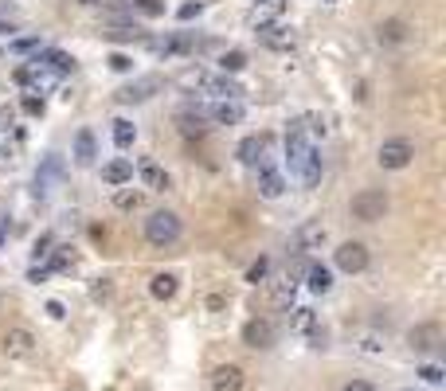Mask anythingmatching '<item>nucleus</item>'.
<instances>
[{"label":"nucleus","mask_w":446,"mask_h":391,"mask_svg":"<svg viewBox=\"0 0 446 391\" xmlns=\"http://www.w3.org/2000/svg\"><path fill=\"white\" fill-rule=\"evenodd\" d=\"M177 82H180L184 90H196V94H211V98H239V94H243V90H239L228 75H208L204 67L180 71Z\"/></svg>","instance_id":"1"},{"label":"nucleus","mask_w":446,"mask_h":391,"mask_svg":"<svg viewBox=\"0 0 446 391\" xmlns=\"http://www.w3.org/2000/svg\"><path fill=\"white\" fill-rule=\"evenodd\" d=\"M184 235V223H180L177 212H153L145 219V239L153 246H172Z\"/></svg>","instance_id":"2"},{"label":"nucleus","mask_w":446,"mask_h":391,"mask_svg":"<svg viewBox=\"0 0 446 391\" xmlns=\"http://www.w3.org/2000/svg\"><path fill=\"white\" fill-rule=\"evenodd\" d=\"M348 215L360 219V223H376V219H384L387 215V192H380V188H364V192H357L352 200H348Z\"/></svg>","instance_id":"3"},{"label":"nucleus","mask_w":446,"mask_h":391,"mask_svg":"<svg viewBox=\"0 0 446 391\" xmlns=\"http://www.w3.org/2000/svg\"><path fill=\"white\" fill-rule=\"evenodd\" d=\"M258 43L262 47H270V51H294V43H297V36H294V28H286V24H278V20H258Z\"/></svg>","instance_id":"4"},{"label":"nucleus","mask_w":446,"mask_h":391,"mask_svg":"<svg viewBox=\"0 0 446 391\" xmlns=\"http://www.w3.org/2000/svg\"><path fill=\"white\" fill-rule=\"evenodd\" d=\"M380 168H392V172H399V168H407L411 161H415V145L407 141V137H392V141H384L380 145Z\"/></svg>","instance_id":"5"},{"label":"nucleus","mask_w":446,"mask_h":391,"mask_svg":"<svg viewBox=\"0 0 446 391\" xmlns=\"http://www.w3.org/2000/svg\"><path fill=\"white\" fill-rule=\"evenodd\" d=\"M36 332L31 329H8L4 332V341H0V348H4V356L8 360H28L31 352H36Z\"/></svg>","instance_id":"6"},{"label":"nucleus","mask_w":446,"mask_h":391,"mask_svg":"<svg viewBox=\"0 0 446 391\" xmlns=\"http://www.w3.org/2000/svg\"><path fill=\"white\" fill-rule=\"evenodd\" d=\"M325 239H329L325 223H321V219H309V223H302V227L294 231V254L321 251V246H325Z\"/></svg>","instance_id":"7"},{"label":"nucleus","mask_w":446,"mask_h":391,"mask_svg":"<svg viewBox=\"0 0 446 391\" xmlns=\"http://www.w3.org/2000/svg\"><path fill=\"white\" fill-rule=\"evenodd\" d=\"M333 263H337V270H345V274L368 270V246L364 243H341L337 254H333Z\"/></svg>","instance_id":"8"},{"label":"nucleus","mask_w":446,"mask_h":391,"mask_svg":"<svg viewBox=\"0 0 446 391\" xmlns=\"http://www.w3.org/2000/svg\"><path fill=\"white\" fill-rule=\"evenodd\" d=\"M243 383H247V376H243L239 364H219V368H211V376H208L211 391H243Z\"/></svg>","instance_id":"9"},{"label":"nucleus","mask_w":446,"mask_h":391,"mask_svg":"<svg viewBox=\"0 0 446 391\" xmlns=\"http://www.w3.org/2000/svg\"><path fill=\"white\" fill-rule=\"evenodd\" d=\"M243 344H247V348H270V344H274V325L262 321V317H251V321L243 325Z\"/></svg>","instance_id":"10"},{"label":"nucleus","mask_w":446,"mask_h":391,"mask_svg":"<svg viewBox=\"0 0 446 391\" xmlns=\"http://www.w3.org/2000/svg\"><path fill=\"white\" fill-rule=\"evenodd\" d=\"M282 192H286L282 172H278L274 165H267V161H262V165H258V196H262V200H278Z\"/></svg>","instance_id":"11"},{"label":"nucleus","mask_w":446,"mask_h":391,"mask_svg":"<svg viewBox=\"0 0 446 391\" xmlns=\"http://www.w3.org/2000/svg\"><path fill=\"white\" fill-rule=\"evenodd\" d=\"M137 176H141V184H145L149 192H165V188H169V172H165L153 156H145L137 165Z\"/></svg>","instance_id":"12"},{"label":"nucleus","mask_w":446,"mask_h":391,"mask_svg":"<svg viewBox=\"0 0 446 391\" xmlns=\"http://www.w3.org/2000/svg\"><path fill=\"white\" fill-rule=\"evenodd\" d=\"M262 153H267V137H262V133L243 137V141H239V149H235V156L243 161V165H262Z\"/></svg>","instance_id":"13"},{"label":"nucleus","mask_w":446,"mask_h":391,"mask_svg":"<svg viewBox=\"0 0 446 391\" xmlns=\"http://www.w3.org/2000/svg\"><path fill=\"white\" fill-rule=\"evenodd\" d=\"M94 156H98V141H94V133L90 129H79L75 133V165H94Z\"/></svg>","instance_id":"14"},{"label":"nucleus","mask_w":446,"mask_h":391,"mask_svg":"<svg viewBox=\"0 0 446 391\" xmlns=\"http://www.w3.org/2000/svg\"><path fill=\"white\" fill-rule=\"evenodd\" d=\"M102 180H106L110 188H121L133 180V165H129L126 156H118V161H110V165H102Z\"/></svg>","instance_id":"15"},{"label":"nucleus","mask_w":446,"mask_h":391,"mask_svg":"<svg viewBox=\"0 0 446 391\" xmlns=\"http://www.w3.org/2000/svg\"><path fill=\"white\" fill-rule=\"evenodd\" d=\"M180 290V278L177 274H153V282H149V293L157 297V302H172Z\"/></svg>","instance_id":"16"},{"label":"nucleus","mask_w":446,"mask_h":391,"mask_svg":"<svg viewBox=\"0 0 446 391\" xmlns=\"http://www.w3.org/2000/svg\"><path fill=\"white\" fill-rule=\"evenodd\" d=\"M153 90H161V78H141L133 87L118 90V102H145V98H153Z\"/></svg>","instance_id":"17"},{"label":"nucleus","mask_w":446,"mask_h":391,"mask_svg":"<svg viewBox=\"0 0 446 391\" xmlns=\"http://www.w3.org/2000/svg\"><path fill=\"white\" fill-rule=\"evenodd\" d=\"M211 117H216L219 126H239L243 121V106H239L235 98H219L216 106H211Z\"/></svg>","instance_id":"18"},{"label":"nucleus","mask_w":446,"mask_h":391,"mask_svg":"<svg viewBox=\"0 0 446 391\" xmlns=\"http://www.w3.org/2000/svg\"><path fill=\"white\" fill-rule=\"evenodd\" d=\"M407 344H411L415 352L435 348V344H438V325H415V329L407 332Z\"/></svg>","instance_id":"19"},{"label":"nucleus","mask_w":446,"mask_h":391,"mask_svg":"<svg viewBox=\"0 0 446 391\" xmlns=\"http://www.w3.org/2000/svg\"><path fill=\"white\" fill-rule=\"evenodd\" d=\"M149 51H157V55H180V51L192 47L188 36H165V39H145Z\"/></svg>","instance_id":"20"},{"label":"nucleus","mask_w":446,"mask_h":391,"mask_svg":"<svg viewBox=\"0 0 446 391\" xmlns=\"http://www.w3.org/2000/svg\"><path fill=\"white\" fill-rule=\"evenodd\" d=\"M31 63H40V67L55 71V75H67V71L75 67V59H70L67 51H40V55L31 59Z\"/></svg>","instance_id":"21"},{"label":"nucleus","mask_w":446,"mask_h":391,"mask_svg":"<svg viewBox=\"0 0 446 391\" xmlns=\"http://www.w3.org/2000/svg\"><path fill=\"white\" fill-rule=\"evenodd\" d=\"M306 278H309V290L313 293H329L333 290V270H329V266H306Z\"/></svg>","instance_id":"22"},{"label":"nucleus","mask_w":446,"mask_h":391,"mask_svg":"<svg viewBox=\"0 0 446 391\" xmlns=\"http://www.w3.org/2000/svg\"><path fill=\"white\" fill-rule=\"evenodd\" d=\"M137 141V126L129 121V117H114V145L118 149H129Z\"/></svg>","instance_id":"23"},{"label":"nucleus","mask_w":446,"mask_h":391,"mask_svg":"<svg viewBox=\"0 0 446 391\" xmlns=\"http://www.w3.org/2000/svg\"><path fill=\"white\" fill-rule=\"evenodd\" d=\"M403 39H407L403 20H384V24H380V43H403Z\"/></svg>","instance_id":"24"},{"label":"nucleus","mask_w":446,"mask_h":391,"mask_svg":"<svg viewBox=\"0 0 446 391\" xmlns=\"http://www.w3.org/2000/svg\"><path fill=\"white\" fill-rule=\"evenodd\" d=\"M177 126L184 137H204L208 133V126H204V117L200 114H177Z\"/></svg>","instance_id":"25"},{"label":"nucleus","mask_w":446,"mask_h":391,"mask_svg":"<svg viewBox=\"0 0 446 391\" xmlns=\"http://www.w3.org/2000/svg\"><path fill=\"white\" fill-rule=\"evenodd\" d=\"M114 207H118V212H133V207H141V192L121 184L118 192H114Z\"/></svg>","instance_id":"26"},{"label":"nucleus","mask_w":446,"mask_h":391,"mask_svg":"<svg viewBox=\"0 0 446 391\" xmlns=\"http://www.w3.org/2000/svg\"><path fill=\"white\" fill-rule=\"evenodd\" d=\"M243 67H247V55H243V51H223V55H219V71H223V75H239Z\"/></svg>","instance_id":"27"},{"label":"nucleus","mask_w":446,"mask_h":391,"mask_svg":"<svg viewBox=\"0 0 446 391\" xmlns=\"http://www.w3.org/2000/svg\"><path fill=\"white\" fill-rule=\"evenodd\" d=\"M24 141L20 129H8V126H0V156H12V149Z\"/></svg>","instance_id":"28"},{"label":"nucleus","mask_w":446,"mask_h":391,"mask_svg":"<svg viewBox=\"0 0 446 391\" xmlns=\"http://www.w3.org/2000/svg\"><path fill=\"white\" fill-rule=\"evenodd\" d=\"M313 325H318V313L313 309H294V325H290L294 332H309Z\"/></svg>","instance_id":"29"},{"label":"nucleus","mask_w":446,"mask_h":391,"mask_svg":"<svg viewBox=\"0 0 446 391\" xmlns=\"http://www.w3.org/2000/svg\"><path fill=\"white\" fill-rule=\"evenodd\" d=\"M106 39H141L137 24H118V28H106Z\"/></svg>","instance_id":"30"},{"label":"nucleus","mask_w":446,"mask_h":391,"mask_svg":"<svg viewBox=\"0 0 446 391\" xmlns=\"http://www.w3.org/2000/svg\"><path fill=\"white\" fill-rule=\"evenodd\" d=\"M267 274H270V258H258V263H251V266H247V282H251V286H258L262 278H267Z\"/></svg>","instance_id":"31"},{"label":"nucleus","mask_w":446,"mask_h":391,"mask_svg":"<svg viewBox=\"0 0 446 391\" xmlns=\"http://www.w3.org/2000/svg\"><path fill=\"white\" fill-rule=\"evenodd\" d=\"M133 12H141V16H165V4L161 0H133Z\"/></svg>","instance_id":"32"},{"label":"nucleus","mask_w":446,"mask_h":391,"mask_svg":"<svg viewBox=\"0 0 446 391\" xmlns=\"http://www.w3.org/2000/svg\"><path fill=\"white\" fill-rule=\"evenodd\" d=\"M70 246H59V251H55V254H51V266H47V270H70V266H75V258H70Z\"/></svg>","instance_id":"33"},{"label":"nucleus","mask_w":446,"mask_h":391,"mask_svg":"<svg viewBox=\"0 0 446 391\" xmlns=\"http://www.w3.org/2000/svg\"><path fill=\"white\" fill-rule=\"evenodd\" d=\"M129 67H133V59H129V55H121V51H114V55H110V71H121V75H126Z\"/></svg>","instance_id":"34"},{"label":"nucleus","mask_w":446,"mask_h":391,"mask_svg":"<svg viewBox=\"0 0 446 391\" xmlns=\"http://www.w3.org/2000/svg\"><path fill=\"white\" fill-rule=\"evenodd\" d=\"M24 114L40 117V114H43V98H36V94H24Z\"/></svg>","instance_id":"35"},{"label":"nucleus","mask_w":446,"mask_h":391,"mask_svg":"<svg viewBox=\"0 0 446 391\" xmlns=\"http://www.w3.org/2000/svg\"><path fill=\"white\" fill-rule=\"evenodd\" d=\"M419 376H423L426 383H443V368H438V364H423V368H419Z\"/></svg>","instance_id":"36"},{"label":"nucleus","mask_w":446,"mask_h":391,"mask_svg":"<svg viewBox=\"0 0 446 391\" xmlns=\"http://www.w3.org/2000/svg\"><path fill=\"white\" fill-rule=\"evenodd\" d=\"M200 12H204V4H200V0H192V4H180L177 16H180V20H196Z\"/></svg>","instance_id":"37"},{"label":"nucleus","mask_w":446,"mask_h":391,"mask_svg":"<svg viewBox=\"0 0 446 391\" xmlns=\"http://www.w3.org/2000/svg\"><path fill=\"white\" fill-rule=\"evenodd\" d=\"M36 47H40V39H36V36L16 39V43H12V51H20V55H28V51H36Z\"/></svg>","instance_id":"38"},{"label":"nucleus","mask_w":446,"mask_h":391,"mask_svg":"<svg viewBox=\"0 0 446 391\" xmlns=\"http://www.w3.org/2000/svg\"><path fill=\"white\" fill-rule=\"evenodd\" d=\"M110 290H114V286H110V278H102V282L94 286V290H90V297H94V302H106V297H110Z\"/></svg>","instance_id":"39"},{"label":"nucleus","mask_w":446,"mask_h":391,"mask_svg":"<svg viewBox=\"0 0 446 391\" xmlns=\"http://www.w3.org/2000/svg\"><path fill=\"white\" fill-rule=\"evenodd\" d=\"M208 309H228V293H208Z\"/></svg>","instance_id":"40"},{"label":"nucleus","mask_w":446,"mask_h":391,"mask_svg":"<svg viewBox=\"0 0 446 391\" xmlns=\"http://www.w3.org/2000/svg\"><path fill=\"white\" fill-rule=\"evenodd\" d=\"M47 317H51V321H63V317H67L63 302H47Z\"/></svg>","instance_id":"41"},{"label":"nucleus","mask_w":446,"mask_h":391,"mask_svg":"<svg viewBox=\"0 0 446 391\" xmlns=\"http://www.w3.org/2000/svg\"><path fill=\"white\" fill-rule=\"evenodd\" d=\"M51 254V235H40V243H36V258H47Z\"/></svg>","instance_id":"42"},{"label":"nucleus","mask_w":446,"mask_h":391,"mask_svg":"<svg viewBox=\"0 0 446 391\" xmlns=\"http://www.w3.org/2000/svg\"><path fill=\"white\" fill-rule=\"evenodd\" d=\"M341 391H376V388H372V383H368V380H348V383H345V388H341Z\"/></svg>","instance_id":"43"},{"label":"nucleus","mask_w":446,"mask_h":391,"mask_svg":"<svg viewBox=\"0 0 446 391\" xmlns=\"http://www.w3.org/2000/svg\"><path fill=\"white\" fill-rule=\"evenodd\" d=\"M28 282H47V266H31V270H28Z\"/></svg>","instance_id":"44"},{"label":"nucleus","mask_w":446,"mask_h":391,"mask_svg":"<svg viewBox=\"0 0 446 391\" xmlns=\"http://www.w3.org/2000/svg\"><path fill=\"white\" fill-rule=\"evenodd\" d=\"M384 348V344L376 341V337H364V341H360V352H380Z\"/></svg>","instance_id":"45"},{"label":"nucleus","mask_w":446,"mask_h":391,"mask_svg":"<svg viewBox=\"0 0 446 391\" xmlns=\"http://www.w3.org/2000/svg\"><path fill=\"white\" fill-rule=\"evenodd\" d=\"M262 8H267L270 16H274V12H282V8H286V0H262Z\"/></svg>","instance_id":"46"},{"label":"nucleus","mask_w":446,"mask_h":391,"mask_svg":"<svg viewBox=\"0 0 446 391\" xmlns=\"http://www.w3.org/2000/svg\"><path fill=\"white\" fill-rule=\"evenodd\" d=\"M4 31H16V28H12V24H4V20H0V36H4Z\"/></svg>","instance_id":"47"},{"label":"nucleus","mask_w":446,"mask_h":391,"mask_svg":"<svg viewBox=\"0 0 446 391\" xmlns=\"http://www.w3.org/2000/svg\"><path fill=\"white\" fill-rule=\"evenodd\" d=\"M399 391H415V388H399Z\"/></svg>","instance_id":"48"}]
</instances>
